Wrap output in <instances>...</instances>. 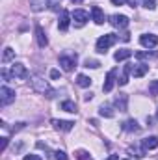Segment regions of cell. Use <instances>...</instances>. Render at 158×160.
<instances>
[{"label":"cell","instance_id":"obj_1","mask_svg":"<svg viewBox=\"0 0 158 160\" xmlns=\"http://www.w3.org/2000/svg\"><path fill=\"white\" fill-rule=\"evenodd\" d=\"M30 88L36 91V93H41V95H47L48 99H52L56 95V91L48 86V82L39 77V75H30Z\"/></svg>","mask_w":158,"mask_h":160},{"label":"cell","instance_id":"obj_2","mask_svg":"<svg viewBox=\"0 0 158 160\" xmlns=\"http://www.w3.org/2000/svg\"><path fill=\"white\" fill-rule=\"evenodd\" d=\"M116 41H117V36H116V34H104V36H101V38L97 39V52L106 54V50H108L112 45H116Z\"/></svg>","mask_w":158,"mask_h":160},{"label":"cell","instance_id":"obj_3","mask_svg":"<svg viewBox=\"0 0 158 160\" xmlns=\"http://www.w3.org/2000/svg\"><path fill=\"white\" fill-rule=\"evenodd\" d=\"M60 65H62V69H63V71L71 73V71L77 67V54H73V56L62 54V56H60Z\"/></svg>","mask_w":158,"mask_h":160},{"label":"cell","instance_id":"obj_4","mask_svg":"<svg viewBox=\"0 0 158 160\" xmlns=\"http://www.w3.org/2000/svg\"><path fill=\"white\" fill-rule=\"evenodd\" d=\"M13 101H15V89H11L7 86H2L0 88V102H2V106H7Z\"/></svg>","mask_w":158,"mask_h":160},{"label":"cell","instance_id":"obj_5","mask_svg":"<svg viewBox=\"0 0 158 160\" xmlns=\"http://www.w3.org/2000/svg\"><path fill=\"white\" fill-rule=\"evenodd\" d=\"M116 77H117V69H112V71H108L106 80H104V84H102V91L110 93V91L114 89V84L117 82V80H116Z\"/></svg>","mask_w":158,"mask_h":160},{"label":"cell","instance_id":"obj_6","mask_svg":"<svg viewBox=\"0 0 158 160\" xmlns=\"http://www.w3.org/2000/svg\"><path fill=\"white\" fill-rule=\"evenodd\" d=\"M9 75H11V78H28V71L22 63H13Z\"/></svg>","mask_w":158,"mask_h":160},{"label":"cell","instance_id":"obj_7","mask_svg":"<svg viewBox=\"0 0 158 160\" xmlns=\"http://www.w3.org/2000/svg\"><path fill=\"white\" fill-rule=\"evenodd\" d=\"M110 24L114 26V28H119V30H123V28H126L128 26V17L126 15H112L110 17Z\"/></svg>","mask_w":158,"mask_h":160},{"label":"cell","instance_id":"obj_8","mask_svg":"<svg viewBox=\"0 0 158 160\" xmlns=\"http://www.w3.org/2000/svg\"><path fill=\"white\" fill-rule=\"evenodd\" d=\"M114 106L117 108L119 112H126V108H128V95L126 93H119L117 97L114 99Z\"/></svg>","mask_w":158,"mask_h":160},{"label":"cell","instance_id":"obj_9","mask_svg":"<svg viewBox=\"0 0 158 160\" xmlns=\"http://www.w3.org/2000/svg\"><path fill=\"white\" fill-rule=\"evenodd\" d=\"M140 43L147 48H153V47H158V36L155 34H143L140 36Z\"/></svg>","mask_w":158,"mask_h":160},{"label":"cell","instance_id":"obj_10","mask_svg":"<svg viewBox=\"0 0 158 160\" xmlns=\"http://www.w3.org/2000/svg\"><path fill=\"white\" fill-rule=\"evenodd\" d=\"M52 127L56 128V130H62V132H69L73 127H75V123L73 121H63V119H52Z\"/></svg>","mask_w":158,"mask_h":160},{"label":"cell","instance_id":"obj_11","mask_svg":"<svg viewBox=\"0 0 158 160\" xmlns=\"http://www.w3.org/2000/svg\"><path fill=\"white\" fill-rule=\"evenodd\" d=\"M87 19H89L87 11H84V9H75L73 11V21L77 22V26H84L87 22Z\"/></svg>","mask_w":158,"mask_h":160},{"label":"cell","instance_id":"obj_12","mask_svg":"<svg viewBox=\"0 0 158 160\" xmlns=\"http://www.w3.org/2000/svg\"><path fill=\"white\" fill-rule=\"evenodd\" d=\"M71 13L69 11H65V9H62V15H60V21H58V28L62 30V32H65L67 28H69V24H71Z\"/></svg>","mask_w":158,"mask_h":160},{"label":"cell","instance_id":"obj_13","mask_svg":"<svg viewBox=\"0 0 158 160\" xmlns=\"http://www.w3.org/2000/svg\"><path fill=\"white\" fill-rule=\"evenodd\" d=\"M130 73H132L136 78H141V77H145V75L149 73V65H145V63H136V65L130 67Z\"/></svg>","mask_w":158,"mask_h":160},{"label":"cell","instance_id":"obj_14","mask_svg":"<svg viewBox=\"0 0 158 160\" xmlns=\"http://www.w3.org/2000/svg\"><path fill=\"white\" fill-rule=\"evenodd\" d=\"M36 39H37V45L41 48H45L48 45V38H47V34H45V30L41 26H36Z\"/></svg>","mask_w":158,"mask_h":160},{"label":"cell","instance_id":"obj_15","mask_svg":"<svg viewBox=\"0 0 158 160\" xmlns=\"http://www.w3.org/2000/svg\"><path fill=\"white\" fill-rule=\"evenodd\" d=\"M91 17H93V21H95V24H102L104 22V11L99 8V6H93L91 8Z\"/></svg>","mask_w":158,"mask_h":160},{"label":"cell","instance_id":"obj_16","mask_svg":"<svg viewBox=\"0 0 158 160\" xmlns=\"http://www.w3.org/2000/svg\"><path fill=\"white\" fill-rule=\"evenodd\" d=\"M136 58L138 60H156L158 58V50H140V52H136Z\"/></svg>","mask_w":158,"mask_h":160},{"label":"cell","instance_id":"obj_17","mask_svg":"<svg viewBox=\"0 0 158 160\" xmlns=\"http://www.w3.org/2000/svg\"><path fill=\"white\" fill-rule=\"evenodd\" d=\"M123 130L125 132H140V125L136 119H126L123 123Z\"/></svg>","mask_w":158,"mask_h":160},{"label":"cell","instance_id":"obj_18","mask_svg":"<svg viewBox=\"0 0 158 160\" xmlns=\"http://www.w3.org/2000/svg\"><path fill=\"white\" fill-rule=\"evenodd\" d=\"M145 151H147V149H145L143 145L140 147L138 143H134V145H130V147H128V153H132L136 158H143V157H145Z\"/></svg>","mask_w":158,"mask_h":160},{"label":"cell","instance_id":"obj_19","mask_svg":"<svg viewBox=\"0 0 158 160\" xmlns=\"http://www.w3.org/2000/svg\"><path fill=\"white\" fill-rule=\"evenodd\" d=\"M130 67H132V63H126V65L123 67L121 78L117 80V82H119V86H126V84H128V75H130Z\"/></svg>","mask_w":158,"mask_h":160},{"label":"cell","instance_id":"obj_20","mask_svg":"<svg viewBox=\"0 0 158 160\" xmlns=\"http://www.w3.org/2000/svg\"><path fill=\"white\" fill-rule=\"evenodd\" d=\"M141 145H143L145 149H156L158 147V138L156 136H149V138H145V140L141 142Z\"/></svg>","mask_w":158,"mask_h":160},{"label":"cell","instance_id":"obj_21","mask_svg":"<svg viewBox=\"0 0 158 160\" xmlns=\"http://www.w3.org/2000/svg\"><path fill=\"white\" fill-rule=\"evenodd\" d=\"M130 56H132V50H128V48H121V50H117V52L114 54L116 62H123V60H128Z\"/></svg>","mask_w":158,"mask_h":160},{"label":"cell","instance_id":"obj_22","mask_svg":"<svg viewBox=\"0 0 158 160\" xmlns=\"http://www.w3.org/2000/svg\"><path fill=\"white\" fill-rule=\"evenodd\" d=\"M13 58H15V50H13L11 47H6V48H4V56H2V62H4V63H7V62H11Z\"/></svg>","mask_w":158,"mask_h":160},{"label":"cell","instance_id":"obj_23","mask_svg":"<svg viewBox=\"0 0 158 160\" xmlns=\"http://www.w3.org/2000/svg\"><path fill=\"white\" fill-rule=\"evenodd\" d=\"M60 108H62V110H65V112H71V114H75V112H77V104H75L73 101H63V102L60 104Z\"/></svg>","mask_w":158,"mask_h":160},{"label":"cell","instance_id":"obj_24","mask_svg":"<svg viewBox=\"0 0 158 160\" xmlns=\"http://www.w3.org/2000/svg\"><path fill=\"white\" fill-rule=\"evenodd\" d=\"M99 114H101L102 118H114V110H112L110 104H102V106L99 108Z\"/></svg>","mask_w":158,"mask_h":160},{"label":"cell","instance_id":"obj_25","mask_svg":"<svg viewBox=\"0 0 158 160\" xmlns=\"http://www.w3.org/2000/svg\"><path fill=\"white\" fill-rule=\"evenodd\" d=\"M77 84H78L80 88H89L91 86V78L86 77V75H78L77 77Z\"/></svg>","mask_w":158,"mask_h":160},{"label":"cell","instance_id":"obj_26","mask_svg":"<svg viewBox=\"0 0 158 160\" xmlns=\"http://www.w3.org/2000/svg\"><path fill=\"white\" fill-rule=\"evenodd\" d=\"M75 157L78 160H93L91 158V155L87 153V151H84V149H78V151H75Z\"/></svg>","mask_w":158,"mask_h":160},{"label":"cell","instance_id":"obj_27","mask_svg":"<svg viewBox=\"0 0 158 160\" xmlns=\"http://www.w3.org/2000/svg\"><path fill=\"white\" fill-rule=\"evenodd\" d=\"M99 65H101V62H97V60H89V58H87V60L84 62V67H87V69H89V67H91V69H97Z\"/></svg>","mask_w":158,"mask_h":160},{"label":"cell","instance_id":"obj_28","mask_svg":"<svg viewBox=\"0 0 158 160\" xmlns=\"http://www.w3.org/2000/svg\"><path fill=\"white\" fill-rule=\"evenodd\" d=\"M149 93H151L153 97L158 95V80H153V82L149 84Z\"/></svg>","mask_w":158,"mask_h":160},{"label":"cell","instance_id":"obj_29","mask_svg":"<svg viewBox=\"0 0 158 160\" xmlns=\"http://www.w3.org/2000/svg\"><path fill=\"white\" fill-rule=\"evenodd\" d=\"M141 6L147 8V9H155L156 8V2L155 0H141Z\"/></svg>","mask_w":158,"mask_h":160},{"label":"cell","instance_id":"obj_30","mask_svg":"<svg viewBox=\"0 0 158 160\" xmlns=\"http://www.w3.org/2000/svg\"><path fill=\"white\" fill-rule=\"evenodd\" d=\"M54 158H56V160H69V158H67V155H65L63 151H56V153H54Z\"/></svg>","mask_w":158,"mask_h":160},{"label":"cell","instance_id":"obj_31","mask_svg":"<svg viewBox=\"0 0 158 160\" xmlns=\"http://www.w3.org/2000/svg\"><path fill=\"white\" fill-rule=\"evenodd\" d=\"M48 6L52 9H60V0H48Z\"/></svg>","mask_w":158,"mask_h":160},{"label":"cell","instance_id":"obj_32","mask_svg":"<svg viewBox=\"0 0 158 160\" xmlns=\"http://www.w3.org/2000/svg\"><path fill=\"white\" fill-rule=\"evenodd\" d=\"M32 8H34L36 11H39L41 8H43V4H41L39 0H32Z\"/></svg>","mask_w":158,"mask_h":160},{"label":"cell","instance_id":"obj_33","mask_svg":"<svg viewBox=\"0 0 158 160\" xmlns=\"http://www.w3.org/2000/svg\"><path fill=\"white\" fill-rule=\"evenodd\" d=\"M50 78H60V71H58V69H52V71H50Z\"/></svg>","mask_w":158,"mask_h":160},{"label":"cell","instance_id":"obj_34","mask_svg":"<svg viewBox=\"0 0 158 160\" xmlns=\"http://www.w3.org/2000/svg\"><path fill=\"white\" fill-rule=\"evenodd\" d=\"M7 142H9V140H7V138L4 136V138H2V143H0V149H2V151H4V149L7 147Z\"/></svg>","mask_w":158,"mask_h":160},{"label":"cell","instance_id":"obj_35","mask_svg":"<svg viewBox=\"0 0 158 160\" xmlns=\"http://www.w3.org/2000/svg\"><path fill=\"white\" fill-rule=\"evenodd\" d=\"M24 160H41V157H37V155H26Z\"/></svg>","mask_w":158,"mask_h":160},{"label":"cell","instance_id":"obj_36","mask_svg":"<svg viewBox=\"0 0 158 160\" xmlns=\"http://www.w3.org/2000/svg\"><path fill=\"white\" fill-rule=\"evenodd\" d=\"M128 0H112V4L114 6H123V4H126Z\"/></svg>","mask_w":158,"mask_h":160},{"label":"cell","instance_id":"obj_37","mask_svg":"<svg viewBox=\"0 0 158 160\" xmlns=\"http://www.w3.org/2000/svg\"><path fill=\"white\" fill-rule=\"evenodd\" d=\"M121 39H123V41H130V34H128V32H125V34L121 36Z\"/></svg>","mask_w":158,"mask_h":160},{"label":"cell","instance_id":"obj_38","mask_svg":"<svg viewBox=\"0 0 158 160\" xmlns=\"http://www.w3.org/2000/svg\"><path fill=\"white\" fill-rule=\"evenodd\" d=\"M91 99H93V93H87V95L84 97V101H91Z\"/></svg>","mask_w":158,"mask_h":160},{"label":"cell","instance_id":"obj_39","mask_svg":"<svg viewBox=\"0 0 158 160\" xmlns=\"http://www.w3.org/2000/svg\"><path fill=\"white\" fill-rule=\"evenodd\" d=\"M106 160H119V157H117V155H110Z\"/></svg>","mask_w":158,"mask_h":160},{"label":"cell","instance_id":"obj_40","mask_svg":"<svg viewBox=\"0 0 158 160\" xmlns=\"http://www.w3.org/2000/svg\"><path fill=\"white\" fill-rule=\"evenodd\" d=\"M71 2H75V4H80V2H84V0H71Z\"/></svg>","mask_w":158,"mask_h":160},{"label":"cell","instance_id":"obj_41","mask_svg":"<svg viewBox=\"0 0 158 160\" xmlns=\"http://www.w3.org/2000/svg\"><path fill=\"white\" fill-rule=\"evenodd\" d=\"M156 119H158V110H156Z\"/></svg>","mask_w":158,"mask_h":160}]
</instances>
